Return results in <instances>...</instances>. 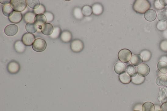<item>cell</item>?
<instances>
[{
  "mask_svg": "<svg viewBox=\"0 0 167 111\" xmlns=\"http://www.w3.org/2000/svg\"><path fill=\"white\" fill-rule=\"evenodd\" d=\"M54 30V27L52 24L49 23L46 24L41 26V31L43 34L46 36H50L52 34Z\"/></svg>",
  "mask_w": 167,
  "mask_h": 111,
  "instance_id": "obj_12",
  "label": "cell"
},
{
  "mask_svg": "<svg viewBox=\"0 0 167 111\" xmlns=\"http://www.w3.org/2000/svg\"><path fill=\"white\" fill-rule=\"evenodd\" d=\"M160 109L161 111H167V102L162 105Z\"/></svg>",
  "mask_w": 167,
  "mask_h": 111,
  "instance_id": "obj_39",
  "label": "cell"
},
{
  "mask_svg": "<svg viewBox=\"0 0 167 111\" xmlns=\"http://www.w3.org/2000/svg\"><path fill=\"white\" fill-rule=\"evenodd\" d=\"M32 49L36 52H42L47 47V43L44 39H36L32 44Z\"/></svg>",
  "mask_w": 167,
  "mask_h": 111,
  "instance_id": "obj_3",
  "label": "cell"
},
{
  "mask_svg": "<svg viewBox=\"0 0 167 111\" xmlns=\"http://www.w3.org/2000/svg\"><path fill=\"white\" fill-rule=\"evenodd\" d=\"M73 15L74 16L78 19H81L83 17L82 10L79 7H76L74 9Z\"/></svg>",
  "mask_w": 167,
  "mask_h": 111,
  "instance_id": "obj_33",
  "label": "cell"
},
{
  "mask_svg": "<svg viewBox=\"0 0 167 111\" xmlns=\"http://www.w3.org/2000/svg\"><path fill=\"white\" fill-rule=\"evenodd\" d=\"M92 8L93 13L96 16L101 15L104 11L103 6L101 4L98 3L94 4Z\"/></svg>",
  "mask_w": 167,
  "mask_h": 111,
  "instance_id": "obj_19",
  "label": "cell"
},
{
  "mask_svg": "<svg viewBox=\"0 0 167 111\" xmlns=\"http://www.w3.org/2000/svg\"><path fill=\"white\" fill-rule=\"evenodd\" d=\"M157 28L158 30L162 31L165 30L167 28V22H159L157 25Z\"/></svg>",
  "mask_w": 167,
  "mask_h": 111,
  "instance_id": "obj_35",
  "label": "cell"
},
{
  "mask_svg": "<svg viewBox=\"0 0 167 111\" xmlns=\"http://www.w3.org/2000/svg\"><path fill=\"white\" fill-rule=\"evenodd\" d=\"M126 71L128 75L131 78L135 77L137 75L136 69L132 64H128L127 66Z\"/></svg>",
  "mask_w": 167,
  "mask_h": 111,
  "instance_id": "obj_23",
  "label": "cell"
},
{
  "mask_svg": "<svg viewBox=\"0 0 167 111\" xmlns=\"http://www.w3.org/2000/svg\"><path fill=\"white\" fill-rule=\"evenodd\" d=\"M157 19L159 22H165L167 20V11H162L157 16Z\"/></svg>",
  "mask_w": 167,
  "mask_h": 111,
  "instance_id": "obj_31",
  "label": "cell"
},
{
  "mask_svg": "<svg viewBox=\"0 0 167 111\" xmlns=\"http://www.w3.org/2000/svg\"><path fill=\"white\" fill-rule=\"evenodd\" d=\"M137 72L138 75L141 77H145L149 74L150 68L147 64H142L137 67Z\"/></svg>",
  "mask_w": 167,
  "mask_h": 111,
  "instance_id": "obj_6",
  "label": "cell"
},
{
  "mask_svg": "<svg viewBox=\"0 0 167 111\" xmlns=\"http://www.w3.org/2000/svg\"><path fill=\"white\" fill-rule=\"evenodd\" d=\"M133 111H140L139 110H134Z\"/></svg>",
  "mask_w": 167,
  "mask_h": 111,
  "instance_id": "obj_43",
  "label": "cell"
},
{
  "mask_svg": "<svg viewBox=\"0 0 167 111\" xmlns=\"http://www.w3.org/2000/svg\"><path fill=\"white\" fill-rule=\"evenodd\" d=\"M46 9L45 7L43 4H41L39 7L37 9L34 10V12L35 14L37 15L38 14H44L45 12Z\"/></svg>",
  "mask_w": 167,
  "mask_h": 111,
  "instance_id": "obj_34",
  "label": "cell"
},
{
  "mask_svg": "<svg viewBox=\"0 0 167 111\" xmlns=\"http://www.w3.org/2000/svg\"><path fill=\"white\" fill-rule=\"evenodd\" d=\"M36 15L34 12H27L24 16V20L28 23L30 22H34V19Z\"/></svg>",
  "mask_w": 167,
  "mask_h": 111,
  "instance_id": "obj_26",
  "label": "cell"
},
{
  "mask_svg": "<svg viewBox=\"0 0 167 111\" xmlns=\"http://www.w3.org/2000/svg\"><path fill=\"white\" fill-rule=\"evenodd\" d=\"M25 28L28 33L32 34L37 31L38 27L34 22H30L27 23Z\"/></svg>",
  "mask_w": 167,
  "mask_h": 111,
  "instance_id": "obj_16",
  "label": "cell"
},
{
  "mask_svg": "<svg viewBox=\"0 0 167 111\" xmlns=\"http://www.w3.org/2000/svg\"><path fill=\"white\" fill-rule=\"evenodd\" d=\"M44 15L45 16L46 18L47 22L48 23L52 22L54 20V16L52 13L47 12H45L44 13Z\"/></svg>",
  "mask_w": 167,
  "mask_h": 111,
  "instance_id": "obj_36",
  "label": "cell"
},
{
  "mask_svg": "<svg viewBox=\"0 0 167 111\" xmlns=\"http://www.w3.org/2000/svg\"><path fill=\"white\" fill-rule=\"evenodd\" d=\"M26 2L27 6L34 10L37 9L41 4L39 0H27Z\"/></svg>",
  "mask_w": 167,
  "mask_h": 111,
  "instance_id": "obj_25",
  "label": "cell"
},
{
  "mask_svg": "<svg viewBox=\"0 0 167 111\" xmlns=\"http://www.w3.org/2000/svg\"><path fill=\"white\" fill-rule=\"evenodd\" d=\"M61 33V29L58 26L54 27L52 33L50 35V37L53 39H56L59 37Z\"/></svg>",
  "mask_w": 167,
  "mask_h": 111,
  "instance_id": "obj_29",
  "label": "cell"
},
{
  "mask_svg": "<svg viewBox=\"0 0 167 111\" xmlns=\"http://www.w3.org/2000/svg\"><path fill=\"white\" fill-rule=\"evenodd\" d=\"M132 54L130 50L126 49H124L120 50L118 54V57L120 61L127 63L131 59Z\"/></svg>",
  "mask_w": 167,
  "mask_h": 111,
  "instance_id": "obj_4",
  "label": "cell"
},
{
  "mask_svg": "<svg viewBox=\"0 0 167 111\" xmlns=\"http://www.w3.org/2000/svg\"><path fill=\"white\" fill-rule=\"evenodd\" d=\"M82 11L83 16H90L92 13V8L89 5H85L84 6L82 9Z\"/></svg>",
  "mask_w": 167,
  "mask_h": 111,
  "instance_id": "obj_32",
  "label": "cell"
},
{
  "mask_svg": "<svg viewBox=\"0 0 167 111\" xmlns=\"http://www.w3.org/2000/svg\"><path fill=\"white\" fill-rule=\"evenodd\" d=\"M9 20L12 23L18 24L20 23L23 19L22 14L19 12L14 11L12 14L9 17Z\"/></svg>",
  "mask_w": 167,
  "mask_h": 111,
  "instance_id": "obj_10",
  "label": "cell"
},
{
  "mask_svg": "<svg viewBox=\"0 0 167 111\" xmlns=\"http://www.w3.org/2000/svg\"><path fill=\"white\" fill-rule=\"evenodd\" d=\"M126 67L125 64L122 62H118L115 64L114 70L117 75H120L126 72Z\"/></svg>",
  "mask_w": 167,
  "mask_h": 111,
  "instance_id": "obj_11",
  "label": "cell"
},
{
  "mask_svg": "<svg viewBox=\"0 0 167 111\" xmlns=\"http://www.w3.org/2000/svg\"><path fill=\"white\" fill-rule=\"evenodd\" d=\"M157 68L161 73L165 74L167 73V63L164 61H160L157 64Z\"/></svg>",
  "mask_w": 167,
  "mask_h": 111,
  "instance_id": "obj_27",
  "label": "cell"
},
{
  "mask_svg": "<svg viewBox=\"0 0 167 111\" xmlns=\"http://www.w3.org/2000/svg\"><path fill=\"white\" fill-rule=\"evenodd\" d=\"M119 80L123 84H128L132 82V78L125 72L119 76Z\"/></svg>",
  "mask_w": 167,
  "mask_h": 111,
  "instance_id": "obj_20",
  "label": "cell"
},
{
  "mask_svg": "<svg viewBox=\"0 0 167 111\" xmlns=\"http://www.w3.org/2000/svg\"><path fill=\"white\" fill-rule=\"evenodd\" d=\"M145 77H143L137 75L134 77L132 78V82L133 84L136 85H141L144 82Z\"/></svg>",
  "mask_w": 167,
  "mask_h": 111,
  "instance_id": "obj_28",
  "label": "cell"
},
{
  "mask_svg": "<svg viewBox=\"0 0 167 111\" xmlns=\"http://www.w3.org/2000/svg\"><path fill=\"white\" fill-rule=\"evenodd\" d=\"M10 4L14 11L19 12L25 10L27 5L25 0H12Z\"/></svg>",
  "mask_w": 167,
  "mask_h": 111,
  "instance_id": "obj_2",
  "label": "cell"
},
{
  "mask_svg": "<svg viewBox=\"0 0 167 111\" xmlns=\"http://www.w3.org/2000/svg\"><path fill=\"white\" fill-rule=\"evenodd\" d=\"M154 6L156 9L159 10H163L165 8V6L162 5L160 3L159 1L158 0L155 1Z\"/></svg>",
  "mask_w": 167,
  "mask_h": 111,
  "instance_id": "obj_38",
  "label": "cell"
},
{
  "mask_svg": "<svg viewBox=\"0 0 167 111\" xmlns=\"http://www.w3.org/2000/svg\"><path fill=\"white\" fill-rule=\"evenodd\" d=\"M155 106L150 102H147L142 106V111H155Z\"/></svg>",
  "mask_w": 167,
  "mask_h": 111,
  "instance_id": "obj_24",
  "label": "cell"
},
{
  "mask_svg": "<svg viewBox=\"0 0 167 111\" xmlns=\"http://www.w3.org/2000/svg\"><path fill=\"white\" fill-rule=\"evenodd\" d=\"M140 55L143 58L144 62H147L149 61L151 57V54L150 51L147 50H143Z\"/></svg>",
  "mask_w": 167,
  "mask_h": 111,
  "instance_id": "obj_30",
  "label": "cell"
},
{
  "mask_svg": "<svg viewBox=\"0 0 167 111\" xmlns=\"http://www.w3.org/2000/svg\"><path fill=\"white\" fill-rule=\"evenodd\" d=\"M11 1L10 0H0V3L4 5H6L10 3Z\"/></svg>",
  "mask_w": 167,
  "mask_h": 111,
  "instance_id": "obj_40",
  "label": "cell"
},
{
  "mask_svg": "<svg viewBox=\"0 0 167 111\" xmlns=\"http://www.w3.org/2000/svg\"></svg>",
  "mask_w": 167,
  "mask_h": 111,
  "instance_id": "obj_44",
  "label": "cell"
},
{
  "mask_svg": "<svg viewBox=\"0 0 167 111\" xmlns=\"http://www.w3.org/2000/svg\"><path fill=\"white\" fill-rule=\"evenodd\" d=\"M2 11L3 15L8 17L10 16L14 12L11 6L9 4L4 5L3 6Z\"/></svg>",
  "mask_w": 167,
  "mask_h": 111,
  "instance_id": "obj_22",
  "label": "cell"
},
{
  "mask_svg": "<svg viewBox=\"0 0 167 111\" xmlns=\"http://www.w3.org/2000/svg\"><path fill=\"white\" fill-rule=\"evenodd\" d=\"M84 45L82 41L78 39L73 40L71 43L70 47L73 52H80L83 50Z\"/></svg>",
  "mask_w": 167,
  "mask_h": 111,
  "instance_id": "obj_5",
  "label": "cell"
},
{
  "mask_svg": "<svg viewBox=\"0 0 167 111\" xmlns=\"http://www.w3.org/2000/svg\"><path fill=\"white\" fill-rule=\"evenodd\" d=\"M72 35L71 32L67 30L63 31L61 35V39L65 43H68L71 40Z\"/></svg>",
  "mask_w": 167,
  "mask_h": 111,
  "instance_id": "obj_17",
  "label": "cell"
},
{
  "mask_svg": "<svg viewBox=\"0 0 167 111\" xmlns=\"http://www.w3.org/2000/svg\"><path fill=\"white\" fill-rule=\"evenodd\" d=\"M35 39L36 37L34 35L29 33H26L23 35L22 41L26 46H30L34 43Z\"/></svg>",
  "mask_w": 167,
  "mask_h": 111,
  "instance_id": "obj_8",
  "label": "cell"
},
{
  "mask_svg": "<svg viewBox=\"0 0 167 111\" xmlns=\"http://www.w3.org/2000/svg\"><path fill=\"white\" fill-rule=\"evenodd\" d=\"M19 29L18 26L15 24L7 26L5 29V33L8 36H13L15 35L18 32Z\"/></svg>",
  "mask_w": 167,
  "mask_h": 111,
  "instance_id": "obj_9",
  "label": "cell"
},
{
  "mask_svg": "<svg viewBox=\"0 0 167 111\" xmlns=\"http://www.w3.org/2000/svg\"><path fill=\"white\" fill-rule=\"evenodd\" d=\"M160 61H165L167 63V57L165 56L162 57L160 59Z\"/></svg>",
  "mask_w": 167,
  "mask_h": 111,
  "instance_id": "obj_42",
  "label": "cell"
},
{
  "mask_svg": "<svg viewBox=\"0 0 167 111\" xmlns=\"http://www.w3.org/2000/svg\"><path fill=\"white\" fill-rule=\"evenodd\" d=\"M159 1L162 5L164 6L167 5V0H159Z\"/></svg>",
  "mask_w": 167,
  "mask_h": 111,
  "instance_id": "obj_41",
  "label": "cell"
},
{
  "mask_svg": "<svg viewBox=\"0 0 167 111\" xmlns=\"http://www.w3.org/2000/svg\"><path fill=\"white\" fill-rule=\"evenodd\" d=\"M7 68L9 73L15 74L19 72L20 67L19 63L15 61H12L8 63Z\"/></svg>",
  "mask_w": 167,
  "mask_h": 111,
  "instance_id": "obj_7",
  "label": "cell"
},
{
  "mask_svg": "<svg viewBox=\"0 0 167 111\" xmlns=\"http://www.w3.org/2000/svg\"><path fill=\"white\" fill-rule=\"evenodd\" d=\"M160 47L162 50L167 52V40L162 41L160 44Z\"/></svg>",
  "mask_w": 167,
  "mask_h": 111,
  "instance_id": "obj_37",
  "label": "cell"
},
{
  "mask_svg": "<svg viewBox=\"0 0 167 111\" xmlns=\"http://www.w3.org/2000/svg\"><path fill=\"white\" fill-rule=\"evenodd\" d=\"M143 58L141 55L139 54H136L132 55L130 59V62L133 65L138 66L143 63Z\"/></svg>",
  "mask_w": 167,
  "mask_h": 111,
  "instance_id": "obj_14",
  "label": "cell"
},
{
  "mask_svg": "<svg viewBox=\"0 0 167 111\" xmlns=\"http://www.w3.org/2000/svg\"><path fill=\"white\" fill-rule=\"evenodd\" d=\"M144 17L146 20L148 22L155 21L157 17L156 12L153 9H149L144 13Z\"/></svg>",
  "mask_w": 167,
  "mask_h": 111,
  "instance_id": "obj_13",
  "label": "cell"
},
{
  "mask_svg": "<svg viewBox=\"0 0 167 111\" xmlns=\"http://www.w3.org/2000/svg\"><path fill=\"white\" fill-rule=\"evenodd\" d=\"M151 6L150 2L147 0H137L133 3V9L137 13L143 14L149 10Z\"/></svg>",
  "mask_w": 167,
  "mask_h": 111,
  "instance_id": "obj_1",
  "label": "cell"
},
{
  "mask_svg": "<svg viewBox=\"0 0 167 111\" xmlns=\"http://www.w3.org/2000/svg\"><path fill=\"white\" fill-rule=\"evenodd\" d=\"M34 22L39 26H42L47 22V19L44 14H38L36 15L35 17Z\"/></svg>",
  "mask_w": 167,
  "mask_h": 111,
  "instance_id": "obj_15",
  "label": "cell"
},
{
  "mask_svg": "<svg viewBox=\"0 0 167 111\" xmlns=\"http://www.w3.org/2000/svg\"><path fill=\"white\" fill-rule=\"evenodd\" d=\"M156 85L159 86H164L167 85V76L162 75L158 77L156 80Z\"/></svg>",
  "mask_w": 167,
  "mask_h": 111,
  "instance_id": "obj_21",
  "label": "cell"
},
{
  "mask_svg": "<svg viewBox=\"0 0 167 111\" xmlns=\"http://www.w3.org/2000/svg\"><path fill=\"white\" fill-rule=\"evenodd\" d=\"M25 46L23 43L22 41L18 40L15 42L14 47L17 52L20 53H22L24 52L26 50Z\"/></svg>",
  "mask_w": 167,
  "mask_h": 111,
  "instance_id": "obj_18",
  "label": "cell"
}]
</instances>
